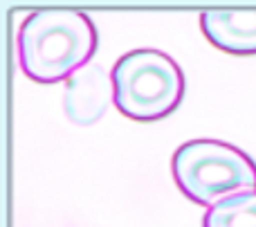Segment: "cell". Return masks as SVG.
Instances as JSON below:
<instances>
[{
	"mask_svg": "<svg viewBox=\"0 0 256 227\" xmlns=\"http://www.w3.org/2000/svg\"><path fill=\"white\" fill-rule=\"evenodd\" d=\"M110 106H115V88H112V76L106 68L90 61L66 79L63 110L72 124H97Z\"/></svg>",
	"mask_w": 256,
	"mask_h": 227,
	"instance_id": "277c9868",
	"label": "cell"
},
{
	"mask_svg": "<svg viewBox=\"0 0 256 227\" xmlns=\"http://www.w3.org/2000/svg\"><path fill=\"white\" fill-rule=\"evenodd\" d=\"M99 34L79 9H36L18 27V66L36 84H61L92 61Z\"/></svg>",
	"mask_w": 256,
	"mask_h": 227,
	"instance_id": "6da1fadb",
	"label": "cell"
},
{
	"mask_svg": "<svg viewBox=\"0 0 256 227\" xmlns=\"http://www.w3.org/2000/svg\"><path fill=\"white\" fill-rule=\"evenodd\" d=\"M178 189L196 205L209 207L236 192L256 189V162L220 140L184 142L171 160Z\"/></svg>",
	"mask_w": 256,
	"mask_h": 227,
	"instance_id": "3957f363",
	"label": "cell"
},
{
	"mask_svg": "<svg viewBox=\"0 0 256 227\" xmlns=\"http://www.w3.org/2000/svg\"><path fill=\"white\" fill-rule=\"evenodd\" d=\"M115 108L128 120L158 122L184 99V72L162 50L140 48L117 58L110 70Z\"/></svg>",
	"mask_w": 256,
	"mask_h": 227,
	"instance_id": "7a4b0ae2",
	"label": "cell"
},
{
	"mask_svg": "<svg viewBox=\"0 0 256 227\" xmlns=\"http://www.w3.org/2000/svg\"><path fill=\"white\" fill-rule=\"evenodd\" d=\"M200 30L214 48L227 54H256V9H204Z\"/></svg>",
	"mask_w": 256,
	"mask_h": 227,
	"instance_id": "5b68a950",
	"label": "cell"
},
{
	"mask_svg": "<svg viewBox=\"0 0 256 227\" xmlns=\"http://www.w3.org/2000/svg\"><path fill=\"white\" fill-rule=\"evenodd\" d=\"M202 227H256V189L236 192L209 205Z\"/></svg>",
	"mask_w": 256,
	"mask_h": 227,
	"instance_id": "8992f818",
	"label": "cell"
}]
</instances>
